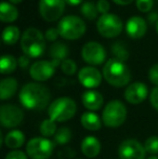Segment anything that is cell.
I'll list each match as a JSON object with an SVG mask.
<instances>
[{
  "mask_svg": "<svg viewBox=\"0 0 158 159\" xmlns=\"http://www.w3.org/2000/svg\"><path fill=\"white\" fill-rule=\"evenodd\" d=\"M82 1H84V0H65L66 3L70 4V6H72V7H76V6H78V4L81 3Z\"/></svg>",
  "mask_w": 158,
  "mask_h": 159,
  "instance_id": "cell-41",
  "label": "cell"
},
{
  "mask_svg": "<svg viewBox=\"0 0 158 159\" xmlns=\"http://www.w3.org/2000/svg\"><path fill=\"white\" fill-rule=\"evenodd\" d=\"M147 159H158V156H151V157H148Z\"/></svg>",
  "mask_w": 158,
  "mask_h": 159,
  "instance_id": "cell-43",
  "label": "cell"
},
{
  "mask_svg": "<svg viewBox=\"0 0 158 159\" xmlns=\"http://www.w3.org/2000/svg\"><path fill=\"white\" fill-rule=\"evenodd\" d=\"M81 101L84 106L90 111H99L104 103L103 95L95 90H88L84 92Z\"/></svg>",
  "mask_w": 158,
  "mask_h": 159,
  "instance_id": "cell-18",
  "label": "cell"
},
{
  "mask_svg": "<svg viewBox=\"0 0 158 159\" xmlns=\"http://www.w3.org/2000/svg\"><path fill=\"white\" fill-rule=\"evenodd\" d=\"M76 111V102L67 96H63V98L54 100L48 108L49 118L55 122H64L72 119Z\"/></svg>",
  "mask_w": 158,
  "mask_h": 159,
  "instance_id": "cell-4",
  "label": "cell"
},
{
  "mask_svg": "<svg viewBox=\"0 0 158 159\" xmlns=\"http://www.w3.org/2000/svg\"><path fill=\"white\" fill-rule=\"evenodd\" d=\"M24 119V113L14 104H4L0 107V122L8 129L17 127Z\"/></svg>",
  "mask_w": 158,
  "mask_h": 159,
  "instance_id": "cell-11",
  "label": "cell"
},
{
  "mask_svg": "<svg viewBox=\"0 0 158 159\" xmlns=\"http://www.w3.org/2000/svg\"><path fill=\"white\" fill-rule=\"evenodd\" d=\"M150 101L153 108L158 111V87H155L150 94Z\"/></svg>",
  "mask_w": 158,
  "mask_h": 159,
  "instance_id": "cell-37",
  "label": "cell"
},
{
  "mask_svg": "<svg viewBox=\"0 0 158 159\" xmlns=\"http://www.w3.org/2000/svg\"><path fill=\"white\" fill-rule=\"evenodd\" d=\"M70 139H72V131H70V129H68L66 127L59 128L56 133L54 134V141L59 145L66 144V143L70 142Z\"/></svg>",
  "mask_w": 158,
  "mask_h": 159,
  "instance_id": "cell-29",
  "label": "cell"
},
{
  "mask_svg": "<svg viewBox=\"0 0 158 159\" xmlns=\"http://www.w3.org/2000/svg\"><path fill=\"white\" fill-rule=\"evenodd\" d=\"M144 148L146 153H150L152 155L158 154V136L153 135L146 139V141L144 142Z\"/></svg>",
  "mask_w": 158,
  "mask_h": 159,
  "instance_id": "cell-30",
  "label": "cell"
},
{
  "mask_svg": "<svg viewBox=\"0 0 158 159\" xmlns=\"http://www.w3.org/2000/svg\"><path fill=\"white\" fill-rule=\"evenodd\" d=\"M81 152L88 158L97 157L101 152V143L95 136H86L81 142Z\"/></svg>",
  "mask_w": 158,
  "mask_h": 159,
  "instance_id": "cell-19",
  "label": "cell"
},
{
  "mask_svg": "<svg viewBox=\"0 0 158 159\" xmlns=\"http://www.w3.org/2000/svg\"><path fill=\"white\" fill-rule=\"evenodd\" d=\"M148 21H150L151 23H157L158 22V13H156V12L151 13V14L148 15Z\"/></svg>",
  "mask_w": 158,
  "mask_h": 159,
  "instance_id": "cell-39",
  "label": "cell"
},
{
  "mask_svg": "<svg viewBox=\"0 0 158 159\" xmlns=\"http://www.w3.org/2000/svg\"><path fill=\"white\" fill-rule=\"evenodd\" d=\"M61 69L65 75L73 76L77 71V65L75 63V61H73L72 59H66L65 61L62 62Z\"/></svg>",
  "mask_w": 158,
  "mask_h": 159,
  "instance_id": "cell-31",
  "label": "cell"
},
{
  "mask_svg": "<svg viewBox=\"0 0 158 159\" xmlns=\"http://www.w3.org/2000/svg\"><path fill=\"white\" fill-rule=\"evenodd\" d=\"M17 87H19V82L15 78L8 77L2 79L0 82V98L2 101L11 98L16 93Z\"/></svg>",
  "mask_w": 158,
  "mask_h": 159,
  "instance_id": "cell-20",
  "label": "cell"
},
{
  "mask_svg": "<svg viewBox=\"0 0 158 159\" xmlns=\"http://www.w3.org/2000/svg\"><path fill=\"white\" fill-rule=\"evenodd\" d=\"M4 159H27V156L24 152L19 151V149H15V151L9 152L6 155Z\"/></svg>",
  "mask_w": 158,
  "mask_h": 159,
  "instance_id": "cell-36",
  "label": "cell"
},
{
  "mask_svg": "<svg viewBox=\"0 0 158 159\" xmlns=\"http://www.w3.org/2000/svg\"><path fill=\"white\" fill-rule=\"evenodd\" d=\"M103 74L93 66L82 67L78 73L79 82L87 89H94L101 84Z\"/></svg>",
  "mask_w": 158,
  "mask_h": 159,
  "instance_id": "cell-14",
  "label": "cell"
},
{
  "mask_svg": "<svg viewBox=\"0 0 158 159\" xmlns=\"http://www.w3.org/2000/svg\"><path fill=\"white\" fill-rule=\"evenodd\" d=\"M21 36V32L17 26L9 25L2 32V41L7 46H13L19 41Z\"/></svg>",
  "mask_w": 158,
  "mask_h": 159,
  "instance_id": "cell-24",
  "label": "cell"
},
{
  "mask_svg": "<svg viewBox=\"0 0 158 159\" xmlns=\"http://www.w3.org/2000/svg\"><path fill=\"white\" fill-rule=\"evenodd\" d=\"M70 55V49L65 43L61 41L53 42L49 48V57L51 59V62L55 64V66H60L62 62L68 59Z\"/></svg>",
  "mask_w": 158,
  "mask_h": 159,
  "instance_id": "cell-17",
  "label": "cell"
},
{
  "mask_svg": "<svg viewBox=\"0 0 158 159\" xmlns=\"http://www.w3.org/2000/svg\"><path fill=\"white\" fill-rule=\"evenodd\" d=\"M17 61L13 55L10 54H4L0 59V71L2 75H7V74H11L16 69Z\"/></svg>",
  "mask_w": 158,
  "mask_h": 159,
  "instance_id": "cell-25",
  "label": "cell"
},
{
  "mask_svg": "<svg viewBox=\"0 0 158 159\" xmlns=\"http://www.w3.org/2000/svg\"><path fill=\"white\" fill-rule=\"evenodd\" d=\"M97 8L99 13H101V15L107 14L111 9V4L107 0H99V1L97 2Z\"/></svg>",
  "mask_w": 158,
  "mask_h": 159,
  "instance_id": "cell-35",
  "label": "cell"
},
{
  "mask_svg": "<svg viewBox=\"0 0 158 159\" xmlns=\"http://www.w3.org/2000/svg\"><path fill=\"white\" fill-rule=\"evenodd\" d=\"M17 63H19V66L21 67L22 69H26L28 66H29V63H30V57H27V55L23 54L19 57L17 60Z\"/></svg>",
  "mask_w": 158,
  "mask_h": 159,
  "instance_id": "cell-38",
  "label": "cell"
},
{
  "mask_svg": "<svg viewBox=\"0 0 158 159\" xmlns=\"http://www.w3.org/2000/svg\"><path fill=\"white\" fill-rule=\"evenodd\" d=\"M19 17V10L11 2L2 1L0 4V20L3 23H12Z\"/></svg>",
  "mask_w": 158,
  "mask_h": 159,
  "instance_id": "cell-21",
  "label": "cell"
},
{
  "mask_svg": "<svg viewBox=\"0 0 158 159\" xmlns=\"http://www.w3.org/2000/svg\"><path fill=\"white\" fill-rule=\"evenodd\" d=\"M112 53L114 54L115 59L122 62H126L129 59V55H130L126 44L122 41H115L112 44Z\"/></svg>",
  "mask_w": 158,
  "mask_h": 159,
  "instance_id": "cell-26",
  "label": "cell"
},
{
  "mask_svg": "<svg viewBox=\"0 0 158 159\" xmlns=\"http://www.w3.org/2000/svg\"><path fill=\"white\" fill-rule=\"evenodd\" d=\"M12 4H17V3H21L23 0H9Z\"/></svg>",
  "mask_w": 158,
  "mask_h": 159,
  "instance_id": "cell-42",
  "label": "cell"
},
{
  "mask_svg": "<svg viewBox=\"0 0 158 159\" xmlns=\"http://www.w3.org/2000/svg\"><path fill=\"white\" fill-rule=\"evenodd\" d=\"M21 49L24 54L30 59L41 57L46 50V38L43 34L35 27L25 30L21 37Z\"/></svg>",
  "mask_w": 158,
  "mask_h": 159,
  "instance_id": "cell-3",
  "label": "cell"
},
{
  "mask_svg": "<svg viewBox=\"0 0 158 159\" xmlns=\"http://www.w3.org/2000/svg\"><path fill=\"white\" fill-rule=\"evenodd\" d=\"M65 4V0H39L40 16L47 22L57 21L64 13Z\"/></svg>",
  "mask_w": 158,
  "mask_h": 159,
  "instance_id": "cell-10",
  "label": "cell"
},
{
  "mask_svg": "<svg viewBox=\"0 0 158 159\" xmlns=\"http://www.w3.org/2000/svg\"><path fill=\"white\" fill-rule=\"evenodd\" d=\"M148 94V88L144 82H133L127 87L124 98L128 103L137 105L142 103Z\"/></svg>",
  "mask_w": 158,
  "mask_h": 159,
  "instance_id": "cell-15",
  "label": "cell"
},
{
  "mask_svg": "<svg viewBox=\"0 0 158 159\" xmlns=\"http://www.w3.org/2000/svg\"><path fill=\"white\" fill-rule=\"evenodd\" d=\"M124 23L121 19L114 13L103 14L97 21V30L104 38H115L122 32Z\"/></svg>",
  "mask_w": 158,
  "mask_h": 159,
  "instance_id": "cell-7",
  "label": "cell"
},
{
  "mask_svg": "<svg viewBox=\"0 0 158 159\" xmlns=\"http://www.w3.org/2000/svg\"><path fill=\"white\" fill-rule=\"evenodd\" d=\"M148 79L153 84L158 87V63L152 65L148 69Z\"/></svg>",
  "mask_w": 158,
  "mask_h": 159,
  "instance_id": "cell-34",
  "label": "cell"
},
{
  "mask_svg": "<svg viewBox=\"0 0 158 159\" xmlns=\"http://www.w3.org/2000/svg\"><path fill=\"white\" fill-rule=\"evenodd\" d=\"M113 1L118 6H128L131 2H133V0H113Z\"/></svg>",
  "mask_w": 158,
  "mask_h": 159,
  "instance_id": "cell-40",
  "label": "cell"
},
{
  "mask_svg": "<svg viewBox=\"0 0 158 159\" xmlns=\"http://www.w3.org/2000/svg\"><path fill=\"white\" fill-rule=\"evenodd\" d=\"M103 77L108 84L116 88L124 87L131 80V71L126 63L112 57L103 67Z\"/></svg>",
  "mask_w": 158,
  "mask_h": 159,
  "instance_id": "cell-2",
  "label": "cell"
},
{
  "mask_svg": "<svg viewBox=\"0 0 158 159\" xmlns=\"http://www.w3.org/2000/svg\"><path fill=\"white\" fill-rule=\"evenodd\" d=\"M56 28L63 39L77 40L84 35L87 26L81 17L76 15H66L60 20Z\"/></svg>",
  "mask_w": 158,
  "mask_h": 159,
  "instance_id": "cell-5",
  "label": "cell"
},
{
  "mask_svg": "<svg viewBox=\"0 0 158 159\" xmlns=\"http://www.w3.org/2000/svg\"><path fill=\"white\" fill-rule=\"evenodd\" d=\"M80 12L84 15V19L89 20V21H93L99 15V11H97V4L93 3L91 1L84 2L82 6L80 7Z\"/></svg>",
  "mask_w": 158,
  "mask_h": 159,
  "instance_id": "cell-27",
  "label": "cell"
},
{
  "mask_svg": "<svg viewBox=\"0 0 158 159\" xmlns=\"http://www.w3.org/2000/svg\"><path fill=\"white\" fill-rule=\"evenodd\" d=\"M56 66L51 61H37L29 67V75L38 82L47 81L55 73Z\"/></svg>",
  "mask_w": 158,
  "mask_h": 159,
  "instance_id": "cell-13",
  "label": "cell"
},
{
  "mask_svg": "<svg viewBox=\"0 0 158 159\" xmlns=\"http://www.w3.org/2000/svg\"><path fill=\"white\" fill-rule=\"evenodd\" d=\"M155 28H156V32L158 33V22L156 23V25H155Z\"/></svg>",
  "mask_w": 158,
  "mask_h": 159,
  "instance_id": "cell-44",
  "label": "cell"
},
{
  "mask_svg": "<svg viewBox=\"0 0 158 159\" xmlns=\"http://www.w3.org/2000/svg\"><path fill=\"white\" fill-rule=\"evenodd\" d=\"M81 57L90 66L101 65L106 60L105 48L97 41H89L81 49Z\"/></svg>",
  "mask_w": 158,
  "mask_h": 159,
  "instance_id": "cell-9",
  "label": "cell"
},
{
  "mask_svg": "<svg viewBox=\"0 0 158 159\" xmlns=\"http://www.w3.org/2000/svg\"><path fill=\"white\" fill-rule=\"evenodd\" d=\"M54 143L47 138H33L26 144V153L32 159H48L53 153Z\"/></svg>",
  "mask_w": 158,
  "mask_h": 159,
  "instance_id": "cell-8",
  "label": "cell"
},
{
  "mask_svg": "<svg viewBox=\"0 0 158 159\" xmlns=\"http://www.w3.org/2000/svg\"><path fill=\"white\" fill-rule=\"evenodd\" d=\"M127 118V108L122 102L113 100L106 104L102 113V121L108 128H118Z\"/></svg>",
  "mask_w": 158,
  "mask_h": 159,
  "instance_id": "cell-6",
  "label": "cell"
},
{
  "mask_svg": "<svg viewBox=\"0 0 158 159\" xmlns=\"http://www.w3.org/2000/svg\"><path fill=\"white\" fill-rule=\"evenodd\" d=\"M82 127L89 131H97L102 127V119L93 111H86L81 115L80 118Z\"/></svg>",
  "mask_w": 158,
  "mask_h": 159,
  "instance_id": "cell-22",
  "label": "cell"
},
{
  "mask_svg": "<svg viewBox=\"0 0 158 159\" xmlns=\"http://www.w3.org/2000/svg\"><path fill=\"white\" fill-rule=\"evenodd\" d=\"M154 0H135V7L142 13H147L152 10Z\"/></svg>",
  "mask_w": 158,
  "mask_h": 159,
  "instance_id": "cell-32",
  "label": "cell"
},
{
  "mask_svg": "<svg viewBox=\"0 0 158 159\" xmlns=\"http://www.w3.org/2000/svg\"><path fill=\"white\" fill-rule=\"evenodd\" d=\"M3 142L7 147L15 151L23 146V144L25 143V135L21 130H12L7 133Z\"/></svg>",
  "mask_w": 158,
  "mask_h": 159,
  "instance_id": "cell-23",
  "label": "cell"
},
{
  "mask_svg": "<svg viewBox=\"0 0 158 159\" xmlns=\"http://www.w3.org/2000/svg\"><path fill=\"white\" fill-rule=\"evenodd\" d=\"M20 102L30 111H41L50 102V91L39 82H28L20 91Z\"/></svg>",
  "mask_w": 158,
  "mask_h": 159,
  "instance_id": "cell-1",
  "label": "cell"
},
{
  "mask_svg": "<svg viewBox=\"0 0 158 159\" xmlns=\"http://www.w3.org/2000/svg\"><path fill=\"white\" fill-rule=\"evenodd\" d=\"M147 24L143 17L134 15L128 19L126 23V33L131 39H140L146 34Z\"/></svg>",
  "mask_w": 158,
  "mask_h": 159,
  "instance_id": "cell-16",
  "label": "cell"
},
{
  "mask_svg": "<svg viewBox=\"0 0 158 159\" xmlns=\"http://www.w3.org/2000/svg\"><path fill=\"white\" fill-rule=\"evenodd\" d=\"M39 130H40V133L42 134V136L48 139L49 136H52L56 133L57 131L56 124H55V121H53L52 119L49 118V119H46L41 122Z\"/></svg>",
  "mask_w": 158,
  "mask_h": 159,
  "instance_id": "cell-28",
  "label": "cell"
},
{
  "mask_svg": "<svg viewBox=\"0 0 158 159\" xmlns=\"http://www.w3.org/2000/svg\"><path fill=\"white\" fill-rule=\"evenodd\" d=\"M60 37V33L57 30V28L54 27H51L48 28L44 33V38H46L47 41H50V42H56L57 38Z\"/></svg>",
  "mask_w": 158,
  "mask_h": 159,
  "instance_id": "cell-33",
  "label": "cell"
},
{
  "mask_svg": "<svg viewBox=\"0 0 158 159\" xmlns=\"http://www.w3.org/2000/svg\"><path fill=\"white\" fill-rule=\"evenodd\" d=\"M118 156L120 159H145L146 151L139 141L127 139L119 145Z\"/></svg>",
  "mask_w": 158,
  "mask_h": 159,
  "instance_id": "cell-12",
  "label": "cell"
}]
</instances>
